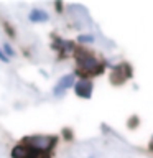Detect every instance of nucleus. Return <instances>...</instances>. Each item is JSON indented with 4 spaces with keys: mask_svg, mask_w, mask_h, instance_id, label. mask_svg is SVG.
<instances>
[{
    "mask_svg": "<svg viewBox=\"0 0 153 158\" xmlns=\"http://www.w3.org/2000/svg\"><path fill=\"white\" fill-rule=\"evenodd\" d=\"M72 56L76 58V64H77L76 73L81 77L91 79V76H99V74H102L104 69H105V64L101 63L86 48H81V46L76 48V49H74V53H72Z\"/></svg>",
    "mask_w": 153,
    "mask_h": 158,
    "instance_id": "nucleus-1",
    "label": "nucleus"
},
{
    "mask_svg": "<svg viewBox=\"0 0 153 158\" xmlns=\"http://www.w3.org/2000/svg\"><path fill=\"white\" fill-rule=\"evenodd\" d=\"M20 143L27 145L36 153H51V150H54V147L58 143V137L56 135H30V137L22 138Z\"/></svg>",
    "mask_w": 153,
    "mask_h": 158,
    "instance_id": "nucleus-2",
    "label": "nucleus"
},
{
    "mask_svg": "<svg viewBox=\"0 0 153 158\" xmlns=\"http://www.w3.org/2000/svg\"><path fill=\"white\" fill-rule=\"evenodd\" d=\"M112 69V74H110V81L112 84H123L127 79L132 77V68L130 64L127 63H122V64H115V66H109Z\"/></svg>",
    "mask_w": 153,
    "mask_h": 158,
    "instance_id": "nucleus-3",
    "label": "nucleus"
},
{
    "mask_svg": "<svg viewBox=\"0 0 153 158\" xmlns=\"http://www.w3.org/2000/svg\"><path fill=\"white\" fill-rule=\"evenodd\" d=\"M92 91H94V82L87 77H79L76 79L74 84V92L77 97L81 99H91L92 97Z\"/></svg>",
    "mask_w": 153,
    "mask_h": 158,
    "instance_id": "nucleus-4",
    "label": "nucleus"
},
{
    "mask_svg": "<svg viewBox=\"0 0 153 158\" xmlns=\"http://www.w3.org/2000/svg\"><path fill=\"white\" fill-rule=\"evenodd\" d=\"M74 84H76V74L71 73V74H66V76H63L56 84H54V87H53V96L61 97L63 94L68 91V89L74 87Z\"/></svg>",
    "mask_w": 153,
    "mask_h": 158,
    "instance_id": "nucleus-5",
    "label": "nucleus"
},
{
    "mask_svg": "<svg viewBox=\"0 0 153 158\" xmlns=\"http://www.w3.org/2000/svg\"><path fill=\"white\" fill-rule=\"evenodd\" d=\"M53 48L58 49V51L61 53V58H64V56H68V54H72V53H74L76 44L71 43V41H66V40H61V38H56V36H54Z\"/></svg>",
    "mask_w": 153,
    "mask_h": 158,
    "instance_id": "nucleus-6",
    "label": "nucleus"
},
{
    "mask_svg": "<svg viewBox=\"0 0 153 158\" xmlns=\"http://www.w3.org/2000/svg\"><path fill=\"white\" fill-rule=\"evenodd\" d=\"M39 153L33 152L31 148H28L23 143H18L12 148V158H38Z\"/></svg>",
    "mask_w": 153,
    "mask_h": 158,
    "instance_id": "nucleus-7",
    "label": "nucleus"
},
{
    "mask_svg": "<svg viewBox=\"0 0 153 158\" xmlns=\"http://www.w3.org/2000/svg\"><path fill=\"white\" fill-rule=\"evenodd\" d=\"M28 20L31 23H44V22L49 20V15L41 8H33L31 12L28 13Z\"/></svg>",
    "mask_w": 153,
    "mask_h": 158,
    "instance_id": "nucleus-8",
    "label": "nucleus"
},
{
    "mask_svg": "<svg viewBox=\"0 0 153 158\" xmlns=\"http://www.w3.org/2000/svg\"><path fill=\"white\" fill-rule=\"evenodd\" d=\"M76 40H77L79 44H82V43H94V41H96V36H94V35H79Z\"/></svg>",
    "mask_w": 153,
    "mask_h": 158,
    "instance_id": "nucleus-9",
    "label": "nucleus"
},
{
    "mask_svg": "<svg viewBox=\"0 0 153 158\" xmlns=\"http://www.w3.org/2000/svg\"><path fill=\"white\" fill-rule=\"evenodd\" d=\"M2 49H3V53H5V56H7L8 59H10V58H13V56H15V49H13L12 46H10V44H8V43H5V44H3V48H2Z\"/></svg>",
    "mask_w": 153,
    "mask_h": 158,
    "instance_id": "nucleus-10",
    "label": "nucleus"
},
{
    "mask_svg": "<svg viewBox=\"0 0 153 158\" xmlns=\"http://www.w3.org/2000/svg\"><path fill=\"white\" fill-rule=\"evenodd\" d=\"M0 61H2V63H8V61H10V59L5 56V53H3L2 48H0Z\"/></svg>",
    "mask_w": 153,
    "mask_h": 158,
    "instance_id": "nucleus-11",
    "label": "nucleus"
},
{
    "mask_svg": "<svg viewBox=\"0 0 153 158\" xmlns=\"http://www.w3.org/2000/svg\"><path fill=\"white\" fill-rule=\"evenodd\" d=\"M38 158H51V155H49V153H39Z\"/></svg>",
    "mask_w": 153,
    "mask_h": 158,
    "instance_id": "nucleus-12",
    "label": "nucleus"
},
{
    "mask_svg": "<svg viewBox=\"0 0 153 158\" xmlns=\"http://www.w3.org/2000/svg\"><path fill=\"white\" fill-rule=\"evenodd\" d=\"M61 7H63V3H61V2H56V8L61 10Z\"/></svg>",
    "mask_w": 153,
    "mask_h": 158,
    "instance_id": "nucleus-13",
    "label": "nucleus"
},
{
    "mask_svg": "<svg viewBox=\"0 0 153 158\" xmlns=\"http://www.w3.org/2000/svg\"><path fill=\"white\" fill-rule=\"evenodd\" d=\"M151 143H153V137H151Z\"/></svg>",
    "mask_w": 153,
    "mask_h": 158,
    "instance_id": "nucleus-14",
    "label": "nucleus"
},
{
    "mask_svg": "<svg viewBox=\"0 0 153 158\" xmlns=\"http://www.w3.org/2000/svg\"><path fill=\"white\" fill-rule=\"evenodd\" d=\"M89 158H92V156H89Z\"/></svg>",
    "mask_w": 153,
    "mask_h": 158,
    "instance_id": "nucleus-15",
    "label": "nucleus"
}]
</instances>
